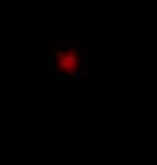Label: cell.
Instances as JSON below:
<instances>
[{"instance_id":"obj_1","label":"cell","mask_w":157,"mask_h":165,"mask_svg":"<svg viewBox=\"0 0 157 165\" xmlns=\"http://www.w3.org/2000/svg\"><path fill=\"white\" fill-rule=\"evenodd\" d=\"M46 67L59 81H80L91 68V54L80 43H57Z\"/></svg>"}]
</instances>
